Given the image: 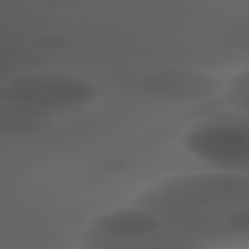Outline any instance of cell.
Returning <instances> with one entry per match:
<instances>
[{"label":"cell","mask_w":249,"mask_h":249,"mask_svg":"<svg viewBox=\"0 0 249 249\" xmlns=\"http://www.w3.org/2000/svg\"><path fill=\"white\" fill-rule=\"evenodd\" d=\"M248 196V174L206 173L160 182L141 194L135 205L190 230L195 218L246 206Z\"/></svg>","instance_id":"obj_1"},{"label":"cell","mask_w":249,"mask_h":249,"mask_svg":"<svg viewBox=\"0 0 249 249\" xmlns=\"http://www.w3.org/2000/svg\"><path fill=\"white\" fill-rule=\"evenodd\" d=\"M182 144L190 153L218 168L249 172V130L225 125L197 127L184 136Z\"/></svg>","instance_id":"obj_2"},{"label":"cell","mask_w":249,"mask_h":249,"mask_svg":"<svg viewBox=\"0 0 249 249\" xmlns=\"http://www.w3.org/2000/svg\"><path fill=\"white\" fill-rule=\"evenodd\" d=\"M139 87L145 94L157 99L193 101L213 94L220 88V82L196 69L167 68L146 75Z\"/></svg>","instance_id":"obj_3"},{"label":"cell","mask_w":249,"mask_h":249,"mask_svg":"<svg viewBox=\"0 0 249 249\" xmlns=\"http://www.w3.org/2000/svg\"><path fill=\"white\" fill-rule=\"evenodd\" d=\"M63 75L52 73L15 77L1 86L0 101L35 115L49 117L50 113L60 111L53 100L52 89Z\"/></svg>","instance_id":"obj_4"},{"label":"cell","mask_w":249,"mask_h":249,"mask_svg":"<svg viewBox=\"0 0 249 249\" xmlns=\"http://www.w3.org/2000/svg\"><path fill=\"white\" fill-rule=\"evenodd\" d=\"M160 226V218L143 208H125L107 212L95 217L91 228L116 239H139L151 235Z\"/></svg>","instance_id":"obj_5"},{"label":"cell","mask_w":249,"mask_h":249,"mask_svg":"<svg viewBox=\"0 0 249 249\" xmlns=\"http://www.w3.org/2000/svg\"><path fill=\"white\" fill-rule=\"evenodd\" d=\"M48 117L35 115L9 104L0 107V136L20 137L41 133L49 128Z\"/></svg>","instance_id":"obj_6"},{"label":"cell","mask_w":249,"mask_h":249,"mask_svg":"<svg viewBox=\"0 0 249 249\" xmlns=\"http://www.w3.org/2000/svg\"><path fill=\"white\" fill-rule=\"evenodd\" d=\"M96 95L94 85L68 74H64L52 89L53 100L60 111L89 103Z\"/></svg>","instance_id":"obj_7"},{"label":"cell","mask_w":249,"mask_h":249,"mask_svg":"<svg viewBox=\"0 0 249 249\" xmlns=\"http://www.w3.org/2000/svg\"><path fill=\"white\" fill-rule=\"evenodd\" d=\"M226 98L236 110L249 111V71L248 68L234 76L228 84Z\"/></svg>","instance_id":"obj_8"},{"label":"cell","mask_w":249,"mask_h":249,"mask_svg":"<svg viewBox=\"0 0 249 249\" xmlns=\"http://www.w3.org/2000/svg\"><path fill=\"white\" fill-rule=\"evenodd\" d=\"M209 125H225L249 130V114L236 109L222 111L199 121L194 128Z\"/></svg>","instance_id":"obj_9"},{"label":"cell","mask_w":249,"mask_h":249,"mask_svg":"<svg viewBox=\"0 0 249 249\" xmlns=\"http://www.w3.org/2000/svg\"><path fill=\"white\" fill-rule=\"evenodd\" d=\"M228 229L236 234L247 237L249 235V208L248 205L230 212L226 218Z\"/></svg>","instance_id":"obj_10"}]
</instances>
